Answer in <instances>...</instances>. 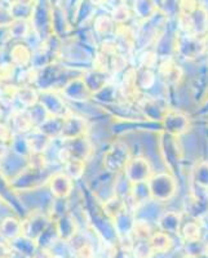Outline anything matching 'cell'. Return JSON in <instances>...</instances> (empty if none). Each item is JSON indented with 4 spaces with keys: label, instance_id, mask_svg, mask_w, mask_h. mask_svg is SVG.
<instances>
[{
    "label": "cell",
    "instance_id": "9",
    "mask_svg": "<svg viewBox=\"0 0 208 258\" xmlns=\"http://www.w3.org/2000/svg\"><path fill=\"white\" fill-rule=\"evenodd\" d=\"M13 21H15V18H13L12 13H11L9 7H4L0 4V29L8 27Z\"/></svg>",
    "mask_w": 208,
    "mask_h": 258
},
{
    "label": "cell",
    "instance_id": "2",
    "mask_svg": "<svg viewBox=\"0 0 208 258\" xmlns=\"http://www.w3.org/2000/svg\"><path fill=\"white\" fill-rule=\"evenodd\" d=\"M9 124L12 126L15 135L27 136L30 132L35 129V125L32 123L31 116H30L27 110H15L11 115V120Z\"/></svg>",
    "mask_w": 208,
    "mask_h": 258
},
{
    "label": "cell",
    "instance_id": "4",
    "mask_svg": "<svg viewBox=\"0 0 208 258\" xmlns=\"http://www.w3.org/2000/svg\"><path fill=\"white\" fill-rule=\"evenodd\" d=\"M16 102H18L22 110L31 109L39 103V92L32 85H21L16 92Z\"/></svg>",
    "mask_w": 208,
    "mask_h": 258
},
{
    "label": "cell",
    "instance_id": "13",
    "mask_svg": "<svg viewBox=\"0 0 208 258\" xmlns=\"http://www.w3.org/2000/svg\"><path fill=\"white\" fill-rule=\"evenodd\" d=\"M0 114H2V110H0Z\"/></svg>",
    "mask_w": 208,
    "mask_h": 258
},
{
    "label": "cell",
    "instance_id": "1",
    "mask_svg": "<svg viewBox=\"0 0 208 258\" xmlns=\"http://www.w3.org/2000/svg\"><path fill=\"white\" fill-rule=\"evenodd\" d=\"M30 158L20 156L8 150V153L0 160V172L8 179L9 182L20 176L25 169L30 165Z\"/></svg>",
    "mask_w": 208,
    "mask_h": 258
},
{
    "label": "cell",
    "instance_id": "8",
    "mask_svg": "<svg viewBox=\"0 0 208 258\" xmlns=\"http://www.w3.org/2000/svg\"><path fill=\"white\" fill-rule=\"evenodd\" d=\"M16 68L11 61L0 63V84H11L13 78H16Z\"/></svg>",
    "mask_w": 208,
    "mask_h": 258
},
{
    "label": "cell",
    "instance_id": "10",
    "mask_svg": "<svg viewBox=\"0 0 208 258\" xmlns=\"http://www.w3.org/2000/svg\"><path fill=\"white\" fill-rule=\"evenodd\" d=\"M8 150H9V145L0 142V160H2V159L4 158V155L8 153Z\"/></svg>",
    "mask_w": 208,
    "mask_h": 258
},
{
    "label": "cell",
    "instance_id": "3",
    "mask_svg": "<svg viewBox=\"0 0 208 258\" xmlns=\"http://www.w3.org/2000/svg\"><path fill=\"white\" fill-rule=\"evenodd\" d=\"M32 53L34 50L26 43H17L9 50V61L12 62L16 68L22 70L31 66Z\"/></svg>",
    "mask_w": 208,
    "mask_h": 258
},
{
    "label": "cell",
    "instance_id": "12",
    "mask_svg": "<svg viewBox=\"0 0 208 258\" xmlns=\"http://www.w3.org/2000/svg\"><path fill=\"white\" fill-rule=\"evenodd\" d=\"M4 45H6V44H3V43H0V50L3 49V47H4Z\"/></svg>",
    "mask_w": 208,
    "mask_h": 258
},
{
    "label": "cell",
    "instance_id": "7",
    "mask_svg": "<svg viewBox=\"0 0 208 258\" xmlns=\"http://www.w3.org/2000/svg\"><path fill=\"white\" fill-rule=\"evenodd\" d=\"M11 13H12L15 20H31L32 11H34V6H27V4L22 3H15L13 6L9 7Z\"/></svg>",
    "mask_w": 208,
    "mask_h": 258
},
{
    "label": "cell",
    "instance_id": "5",
    "mask_svg": "<svg viewBox=\"0 0 208 258\" xmlns=\"http://www.w3.org/2000/svg\"><path fill=\"white\" fill-rule=\"evenodd\" d=\"M49 187L55 197L64 199L71 192V179L65 174H55L49 179Z\"/></svg>",
    "mask_w": 208,
    "mask_h": 258
},
{
    "label": "cell",
    "instance_id": "11",
    "mask_svg": "<svg viewBox=\"0 0 208 258\" xmlns=\"http://www.w3.org/2000/svg\"><path fill=\"white\" fill-rule=\"evenodd\" d=\"M2 2H3L4 4H7L8 7H11V6H13L15 3H17L18 0H2Z\"/></svg>",
    "mask_w": 208,
    "mask_h": 258
},
{
    "label": "cell",
    "instance_id": "6",
    "mask_svg": "<svg viewBox=\"0 0 208 258\" xmlns=\"http://www.w3.org/2000/svg\"><path fill=\"white\" fill-rule=\"evenodd\" d=\"M31 24L27 20H15L8 26V34L11 39L26 40V38L31 34Z\"/></svg>",
    "mask_w": 208,
    "mask_h": 258
}]
</instances>
